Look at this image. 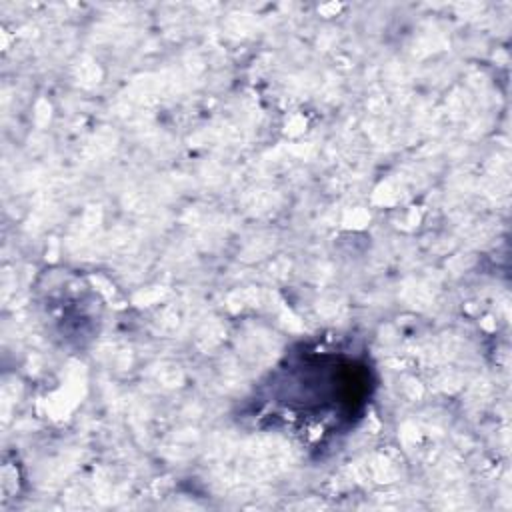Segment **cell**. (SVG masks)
Listing matches in <instances>:
<instances>
[{
  "instance_id": "cell-1",
  "label": "cell",
  "mask_w": 512,
  "mask_h": 512,
  "mask_svg": "<svg viewBox=\"0 0 512 512\" xmlns=\"http://www.w3.org/2000/svg\"><path fill=\"white\" fill-rule=\"evenodd\" d=\"M374 390L368 360L342 348L304 344L262 386V412L288 428L332 436L354 428Z\"/></svg>"
}]
</instances>
